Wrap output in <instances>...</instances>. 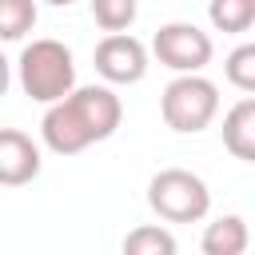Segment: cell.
Listing matches in <instances>:
<instances>
[{"label":"cell","instance_id":"1","mask_svg":"<svg viewBox=\"0 0 255 255\" xmlns=\"http://www.w3.org/2000/svg\"><path fill=\"white\" fill-rule=\"evenodd\" d=\"M124 120V104L108 84H84L48 104L40 120V139L56 155H80L84 147L112 139Z\"/></svg>","mask_w":255,"mask_h":255},{"label":"cell","instance_id":"2","mask_svg":"<svg viewBox=\"0 0 255 255\" xmlns=\"http://www.w3.org/2000/svg\"><path fill=\"white\" fill-rule=\"evenodd\" d=\"M16 72H20L24 96L36 100V104H56L60 96H68L76 88V60H72V52L60 40H48V36L24 44V52L16 60Z\"/></svg>","mask_w":255,"mask_h":255},{"label":"cell","instance_id":"3","mask_svg":"<svg viewBox=\"0 0 255 255\" xmlns=\"http://www.w3.org/2000/svg\"><path fill=\"white\" fill-rule=\"evenodd\" d=\"M219 112V88L199 72H175V80L159 96V116L171 131L195 135L203 131Z\"/></svg>","mask_w":255,"mask_h":255},{"label":"cell","instance_id":"4","mask_svg":"<svg viewBox=\"0 0 255 255\" xmlns=\"http://www.w3.org/2000/svg\"><path fill=\"white\" fill-rule=\"evenodd\" d=\"M147 207L163 223H199L211 207L207 183L187 167H163L147 183Z\"/></svg>","mask_w":255,"mask_h":255},{"label":"cell","instance_id":"5","mask_svg":"<svg viewBox=\"0 0 255 255\" xmlns=\"http://www.w3.org/2000/svg\"><path fill=\"white\" fill-rule=\"evenodd\" d=\"M151 52H155V60L163 64V68H171V72H203L207 64H211V36L203 32V28H195V24H187V20H171V24H163L159 32H155V40H151Z\"/></svg>","mask_w":255,"mask_h":255},{"label":"cell","instance_id":"6","mask_svg":"<svg viewBox=\"0 0 255 255\" xmlns=\"http://www.w3.org/2000/svg\"><path fill=\"white\" fill-rule=\"evenodd\" d=\"M92 64L108 84H139L147 76V48L131 32H108L96 44Z\"/></svg>","mask_w":255,"mask_h":255},{"label":"cell","instance_id":"7","mask_svg":"<svg viewBox=\"0 0 255 255\" xmlns=\"http://www.w3.org/2000/svg\"><path fill=\"white\" fill-rule=\"evenodd\" d=\"M40 175V147L16 128H0V187H24Z\"/></svg>","mask_w":255,"mask_h":255},{"label":"cell","instance_id":"8","mask_svg":"<svg viewBox=\"0 0 255 255\" xmlns=\"http://www.w3.org/2000/svg\"><path fill=\"white\" fill-rule=\"evenodd\" d=\"M223 147L235 159L255 163V100H251V92H243V100L223 116Z\"/></svg>","mask_w":255,"mask_h":255},{"label":"cell","instance_id":"9","mask_svg":"<svg viewBox=\"0 0 255 255\" xmlns=\"http://www.w3.org/2000/svg\"><path fill=\"white\" fill-rule=\"evenodd\" d=\"M247 243H251V235H247L243 215H219L215 223H207V231L199 239L203 255H243Z\"/></svg>","mask_w":255,"mask_h":255},{"label":"cell","instance_id":"10","mask_svg":"<svg viewBox=\"0 0 255 255\" xmlns=\"http://www.w3.org/2000/svg\"><path fill=\"white\" fill-rule=\"evenodd\" d=\"M207 16L215 32L243 36L255 24V0H207Z\"/></svg>","mask_w":255,"mask_h":255},{"label":"cell","instance_id":"11","mask_svg":"<svg viewBox=\"0 0 255 255\" xmlns=\"http://www.w3.org/2000/svg\"><path fill=\"white\" fill-rule=\"evenodd\" d=\"M124 255H175V235L159 223H143L124 235Z\"/></svg>","mask_w":255,"mask_h":255},{"label":"cell","instance_id":"12","mask_svg":"<svg viewBox=\"0 0 255 255\" xmlns=\"http://www.w3.org/2000/svg\"><path fill=\"white\" fill-rule=\"evenodd\" d=\"M36 28V0H0V44L24 40Z\"/></svg>","mask_w":255,"mask_h":255},{"label":"cell","instance_id":"13","mask_svg":"<svg viewBox=\"0 0 255 255\" xmlns=\"http://www.w3.org/2000/svg\"><path fill=\"white\" fill-rule=\"evenodd\" d=\"M92 4V20L104 32H128L139 16V0H88Z\"/></svg>","mask_w":255,"mask_h":255},{"label":"cell","instance_id":"14","mask_svg":"<svg viewBox=\"0 0 255 255\" xmlns=\"http://www.w3.org/2000/svg\"><path fill=\"white\" fill-rule=\"evenodd\" d=\"M223 76H227L231 88L255 92V44H239V48L223 60Z\"/></svg>","mask_w":255,"mask_h":255},{"label":"cell","instance_id":"15","mask_svg":"<svg viewBox=\"0 0 255 255\" xmlns=\"http://www.w3.org/2000/svg\"><path fill=\"white\" fill-rule=\"evenodd\" d=\"M8 84H12V64L4 60V52H0V96L8 92Z\"/></svg>","mask_w":255,"mask_h":255},{"label":"cell","instance_id":"16","mask_svg":"<svg viewBox=\"0 0 255 255\" xmlns=\"http://www.w3.org/2000/svg\"><path fill=\"white\" fill-rule=\"evenodd\" d=\"M44 4H56V8H68V4H76V0H44Z\"/></svg>","mask_w":255,"mask_h":255}]
</instances>
